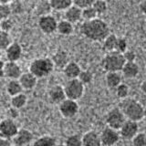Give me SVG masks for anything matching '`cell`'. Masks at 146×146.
I'll use <instances>...</instances> for the list:
<instances>
[{
	"label": "cell",
	"mask_w": 146,
	"mask_h": 146,
	"mask_svg": "<svg viewBox=\"0 0 146 146\" xmlns=\"http://www.w3.org/2000/svg\"><path fill=\"white\" fill-rule=\"evenodd\" d=\"M22 91L23 88L18 80H10L7 84V92L11 97L22 93Z\"/></svg>",
	"instance_id": "cell-25"
},
{
	"label": "cell",
	"mask_w": 146,
	"mask_h": 146,
	"mask_svg": "<svg viewBox=\"0 0 146 146\" xmlns=\"http://www.w3.org/2000/svg\"><path fill=\"white\" fill-rule=\"evenodd\" d=\"M55 68L54 63L49 58H35L29 65V72L35 75L38 79L49 76Z\"/></svg>",
	"instance_id": "cell-3"
},
{
	"label": "cell",
	"mask_w": 146,
	"mask_h": 146,
	"mask_svg": "<svg viewBox=\"0 0 146 146\" xmlns=\"http://www.w3.org/2000/svg\"><path fill=\"white\" fill-rule=\"evenodd\" d=\"M58 111L64 118L70 119L76 116V114L79 112V104L77 100L65 99L58 104Z\"/></svg>",
	"instance_id": "cell-8"
},
{
	"label": "cell",
	"mask_w": 146,
	"mask_h": 146,
	"mask_svg": "<svg viewBox=\"0 0 146 146\" xmlns=\"http://www.w3.org/2000/svg\"><path fill=\"white\" fill-rule=\"evenodd\" d=\"M56 139L49 135H43L36 139L33 146H55L56 145Z\"/></svg>",
	"instance_id": "cell-28"
},
{
	"label": "cell",
	"mask_w": 146,
	"mask_h": 146,
	"mask_svg": "<svg viewBox=\"0 0 146 146\" xmlns=\"http://www.w3.org/2000/svg\"><path fill=\"white\" fill-rule=\"evenodd\" d=\"M99 16L97 12L95 11V9L93 7H88L82 9V19L84 21H89V20H92L97 18Z\"/></svg>",
	"instance_id": "cell-30"
},
{
	"label": "cell",
	"mask_w": 146,
	"mask_h": 146,
	"mask_svg": "<svg viewBox=\"0 0 146 146\" xmlns=\"http://www.w3.org/2000/svg\"><path fill=\"white\" fill-rule=\"evenodd\" d=\"M14 0H0V4H10Z\"/></svg>",
	"instance_id": "cell-47"
},
{
	"label": "cell",
	"mask_w": 146,
	"mask_h": 146,
	"mask_svg": "<svg viewBox=\"0 0 146 146\" xmlns=\"http://www.w3.org/2000/svg\"><path fill=\"white\" fill-rule=\"evenodd\" d=\"M0 24H1V30L5 32H10L14 27V23L9 17L0 20Z\"/></svg>",
	"instance_id": "cell-39"
},
{
	"label": "cell",
	"mask_w": 146,
	"mask_h": 146,
	"mask_svg": "<svg viewBox=\"0 0 146 146\" xmlns=\"http://www.w3.org/2000/svg\"><path fill=\"white\" fill-rule=\"evenodd\" d=\"M66 146H82V136L80 134H71L65 140Z\"/></svg>",
	"instance_id": "cell-31"
},
{
	"label": "cell",
	"mask_w": 146,
	"mask_h": 146,
	"mask_svg": "<svg viewBox=\"0 0 146 146\" xmlns=\"http://www.w3.org/2000/svg\"><path fill=\"white\" fill-rule=\"evenodd\" d=\"M8 118L9 119H12V120H15L16 118H17L19 116V112H18V110L16 109V108H13L11 107L10 109L8 110Z\"/></svg>",
	"instance_id": "cell-43"
},
{
	"label": "cell",
	"mask_w": 146,
	"mask_h": 146,
	"mask_svg": "<svg viewBox=\"0 0 146 146\" xmlns=\"http://www.w3.org/2000/svg\"><path fill=\"white\" fill-rule=\"evenodd\" d=\"M139 9H140V11L143 14V15L146 16V0H143V1L140 3Z\"/></svg>",
	"instance_id": "cell-44"
},
{
	"label": "cell",
	"mask_w": 146,
	"mask_h": 146,
	"mask_svg": "<svg viewBox=\"0 0 146 146\" xmlns=\"http://www.w3.org/2000/svg\"><path fill=\"white\" fill-rule=\"evenodd\" d=\"M12 15L9 4H0V20L8 18Z\"/></svg>",
	"instance_id": "cell-37"
},
{
	"label": "cell",
	"mask_w": 146,
	"mask_h": 146,
	"mask_svg": "<svg viewBox=\"0 0 146 146\" xmlns=\"http://www.w3.org/2000/svg\"><path fill=\"white\" fill-rule=\"evenodd\" d=\"M145 23H146V17H145Z\"/></svg>",
	"instance_id": "cell-55"
},
{
	"label": "cell",
	"mask_w": 146,
	"mask_h": 146,
	"mask_svg": "<svg viewBox=\"0 0 146 146\" xmlns=\"http://www.w3.org/2000/svg\"><path fill=\"white\" fill-rule=\"evenodd\" d=\"M117 39L118 36L114 34L110 33L107 38L103 40V49L108 52L116 51V45H117Z\"/></svg>",
	"instance_id": "cell-26"
},
{
	"label": "cell",
	"mask_w": 146,
	"mask_h": 146,
	"mask_svg": "<svg viewBox=\"0 0 146 146\" xmlns=\"http://www.w3.org/2000/svg\"><path fill=\"white\" fill-rule=\"evenodd\" d=\"M9 6H10L11 13L15 14V15H17V14H21L24 11V6H23V4L19 0H14L13 2L9 4Z\"/></svg>",
	"instance_id": "cell-36"
},
{
	"label": "cell",
	"mask_w": 146,
	"mask_h": 146,
	"mask_svg": "<svg viewBox=\"0 0 146 146\" xmlns=\"http://www.w3.org/2000/svg\"><path fill=\"white\" fill-rule=\"evenodd\" d=\"M129 87H128L127 84L125 83H121L119 86H117L115 88V91H116V95L118 98H120L121 100L126 99L128 97V94H129Z\"/></svg>",
	"instance_id": "cell-33"
},
{
	"label": "cell",
	"mask_w": 146,
	"mask_h": 146,
	"mask_svg": "<svg viewBox=\"0 0 146 146\" xmlns=\"http://www.w3.org/2000/svg\"><path fill=\"white\" fill-rule=\"evenodd\" d=\"M92 7L95 9V11L97 12L98 16L103 15L108 9V5L106 0H95Z\"/></svg>",
	"instance_id": "cell-32"
},
{
	"label": "cell",
	"mask_w": 146,
	"mask_h": 146,
	"mask_svg": "<svg viewBox=\"0 0 146 146\" xmlns=\"http://www.w3.org/2000/svg\"><path fill=\"white\" fill-rule=\"evenodd\" d=\"M38 80V78L29 71L22 73V75L20 76L19 79H18L23 90H33L36 86Z\"/></svg>",
	"instance_id": "cell-17"
},
{
	"label": "cell",
	"mask_w": 146,
	"mask_h": 146,
	"mask_svg": "<svg viewBox=\"0 0 146 146\" xmlns=\"http://www.w3.org/2000/svg\"><path fill=\"white\" fill-rule=\"evenodd\" d=\"M13 43L12 36L9 34V32L1 31L0 32V50L5 51L9 46Z\"/></svg>",
	"instance_id": "cell-29"
},
{
	"label": "cell",
	"mask_w": 146,
	"mask_h": 146,
	"mask_svg": "<svg viewBox=\"0 0 146 146\" xmlns=\"http://www.w3.org/2000/svg\"><path fill=\"white\" fill-rule=\"evenodd\" d=\"M95 2V0H73V5L83 9L85 7H91Z\"/></svg>",
	"instance_id": "cell-41"
},
{
	"label": "cell",
	"mask_w": 146,
	"mask_h": 146,
	"mask_svg": "<svg viewBox=\"0 0 146 146\" xmlns=\"http://www.w3.org/2000/svg\"><path fill=\"white\" fill-rule=\"evenodd\" d=\"M27 102V95L23 92L11 97V102H10L11 107L16 108L17 110L25 107Z\"/></svg>",
	"instance_id": "cell-27"
},
{
	"label": "cell",
	"mask_w": 146,
	"mask_h": 146,
	"mask_svg": "<svg viewBox=\"0 0 146 146\" xmlns=\"http://www.w3.org/2000/svg\"><path fill=\"white\" fill-rule=\"evenodd\" d=\"M144 133H145V135H146V128H145V131H144Z\"/></svg>",
	"instance_id": "cell-53"
},
{
	"label": "cell",
	"mask_w": 146,
	"mask_h": 146,
	"mask_svg": "<svg viewBox=\"0 0 146 146\" xmlns=\"http://www.w3.org/2000/svg\"><path fill=\"white\" fill-rule=\"evenodd\" d=\"M0 146H12V144L10 143V140L0 137Z\"/></svg>",
	"instance_id": "cell-45"
},
{
	"label": "cell",
	"mask_w": 146,
	"mask_h": 146,
	"mask_svg": "<svg viewBox=\"0 0 146 146\" xmlns=\"http://www.w3.org/2000/svg\"><path fill=\"white\" fill-rule=\"evenodd\" d=\"M73 31H74V27H73V24H71L70 22H68L65 19L58 22L57 32L59 35L70 36L73 33Z\"/></svg>",
	"instance_id": "cell-23"
},
{
	"label": "cell",
	"mask_w": 146,
	"mask_h": 146,
	"mask_svg": "<svg viewBox=\"0 0 146 146\" xmlns=\"http://www.w3.org/2000/svg\"><path fill=\"white\" fill-rule=\"evenodd\" d=\"M121 111L124 114L126 120L139 121L141 119H143L144 108L139 102H137L134 99H123Z\"/></svg>",
	"instance_id": "cell-2"
},
{
	"label": "cell",
	"mask_w": 146,
	"mask_h": 146,
	"mask_svg": "<svg viewBox=\"0 0 146 146\" xmlns=\"http://www.w3.org/2000/svg\"><path fill=\"white\" fill-rule=\"evenodd\" d=\"M22 70L17 62L7 61L4 67V75L6 78L10 80H18L22 75Z\"/></svg>",
	"instance_id": "cell-12"
},
{
	"label": "cell",
	"mask_w": 146,
	"mask_h": 146,
	"mask_svg": "<svg viewBox=\"0 0 146 146\" xmlns=\"http://www.w3.org/2000/svg\"><path fill=\"white\" fill-rule=\"evenodd\" d=\"M143 119H144L145 121H146V107L144 108V111H143Z\"/></svg>",
	"instance_id": "cell-49"
},
{
	"label": "cell",
	"mask_w": 146,
	"mask_h": 146,
	"mask_svg": "<svg viewBox=\"0 0 146 146\" xmlns=\"http://www.w3.org/2000/svg\"><path fill=\"white\" fill-rule=\"evenodd\" d=\"M5 51H6V57L7 61L17 62V60H19L21 58L23 54L21 45L17 42H13Z\"/></svg>",
	"instance_id": "cell-15"
},
{
	"label": "cell",
	"mask_w": 146,
	"mask_h": 146,
	"mask_svg": "<svg viewBox=\"0 0 146 146\" xmlns=\"http://www.w3.org/2000/svg\"><path fill=\"white\" fill-rule=\"evenodd\" d=\"M78 79H79L84 85L90 84L93 80V74L90 70H81Z\"/></svg>",
	"instance_id": "cell-35"
},
{
	"label": "cell",
	"mask_w": 146,
	"mask_h": 146,
	"mask_svg": "<svg viewBox=\"0 0 146 146\" xmlns=\"http://www.w3.org/2000/svg\"><path fill=\"white\" fill-rule=\"evenodd\" d=\"M12 140L16 146H27L33 141V133L27 129H19Z\"/></svg>",
	"instance_id": "cell-13"
},
{
	"label": "cell",
	"mask_w": 146,
	"mask_h": 146,
	"mask_svg": "<svg viewBox=\"0 0 146 146\" xmlns=\"http://www.w3.org/2000/svg\"><path fill=\"white\" fill-rule=\"evenodd\" d=\"M80 34L91 41H103L110 34V27L104 20L95 18L92 20L83 21L80 27Z\"/></svg>",
	"instance_id": "cell-1"
},
{
	"label": "cell",
	"mask_w": 146,
	"mask_h": 146,
	"mask_svg": "<svg viewBox=\"0 0 146 146\" xmlns=\"http://www.w3.org/2000/svg\"><path fill=\"white\" fill-rule=\"evenodd\" d=\"M81 72V68L77 62L70 61L63 68V73L68 80L78 79Z\"/></svg>",
	"instance_id": "cell-20"
},
{
	"label": "cell",
	"mask_w": 146,
	"mask_h": 146,
	"mask_svg": "<svg viewBox=\"0 0 146 146\" xmlns=\"http://www.w3.org/2000/svg\"><path fill=\"white\" fill-rule=\"evenodd\" d=\"M145 74H146V66H145Z\"/></svg>",
	"instance_id": "cell-54"
},
{
	"label": "cell",
	"mask_w": 146,
	"mask_h": 146,
	"mask_svg": "<svg viewBox=\"0 0 146 146\" xmlns=\"http://www.w3.org/2000/svg\"><path fill=\"white\" fill-rule=\"evenodd\" d=\"M52 61L54 63L55 68H64L67 64L70 62V57L68 54L65 50H58V51L53 55L51 58Z\"/></svg>",
	"instance_id": "cell-19"
},
{
	"label": "cell",
	"mask_w": 146,
	"mask_h": 146,
	"mask_svg": "<svg viewBox=\"0 0 146 146\" xmlns=\"http://www.w3.org/2000/svg\"><path fill=\"white\" fill-rule=\"evenodd\" d=\"M12 146H16V145H14V144H12Z\"/></svg>",
	"instance_id": "cell-56"
},
{
	"label": "cell",
	"mask_w": 146,
	"mask_h": 146,
	"mask_svg": "<svg viewBox=\"0 0 146 146\" xmlns=\"http://www.w3.org/2000/svg\"><path fill=\"white\" fill-rule=\"evenodd\" d=\"M38 25L39 29L42 31L44 34L50 35L57 31L58 21L53 16L48 14V15L39 17Z\"/></svg>",
	"instance_id": "cell-9"
},
{
	"label": "cell",
	"mask_w": 146,
	"mask_h": 146,
	"mask_svg": "<svg viewBox=\"0 0 146 146\" xmlns=\"http://www.w3.org/2000/svg\"><path fill=\"white\" fill-rule=\"evenodd\" d=\"M125 121L126 118L124 114L119 108L111 109L106 115V123L108 124V127L117 131L121 129Z\"/></svg>",
	"instance_id": "cell-6"
},
{
	"label": "cell",
	"mask_w": 146,
	"mask_h": 146,
	"mask_svg": "<svg viewBox=\"0 0 146 146\" xmlns=\"http://www.w3.org/2000/svg\"><path fill=\"white\" fill-rule=\"evenodd\" d=\"M128 50V42L125 38H118L117 45H116V51L120 53H124Z\"/></svg>",
	"instance_id": "cell-38"
},
{
	"label": "cell",
	"mask_w": 146,
	"mask_h": 146,
	"mask_svg": "<svg viewBox=\"0 0 146 146\" xmlns=\"http://www.w3.org/2000/svg\"><path fill=\"white\" fill-rule=\"evenodd\" d=\"M82 146H102L100 136L93 131L86 132L82 136Z\"/></svg>",
	"instance_id": "cell-18"
},
{
	"label": "cell",
	"mask_w": 146,
	"mask_h": 146,
	"mask_svg": "<svg viewBox=\"0 0 146 146\" xmlns=\"http://www.w3.org/2000/svg\"><path fill=\"white\" fill-rule=\"evenodd\" d=\"M140 88H141V92L146 95V80H144L143 82H141V86H140Z\"/></svg>",
	"instance_id": "cell-46"
},
{
	"label": "cell",
	"mask_w": 146,
	"mask_h": 146,
	"mask_svg": "<svg viewBox=\"0 0 146 146\" xmlns=\"http://www.w3.org/2000/svg\"><path fill=\"white\" fill-rule=\"evenodd\" d=\"M63 88L66 98L73 100H80L83 96L85 91V85L79 79L68 80Z\"/></svg>",
	"instance_id": "cell-5"
},
{
	"label": "cell",
	"mask_w": 146,
	"mask_h": 146,
	"mask_svg": "<svg viewBox=\"0 0 146 146\" xmlns=\"http://www.w3.org/2000/svg\"><path fill=\"white\" fill-rule=\"evenodd\" d=\"M100 136L102 143L105 146H113L120 140V134L118 133L117 130L111 129L110 127L105 128Z\"/></svg>",
	"instance_id": "cell-10"
},
{
	"label": "cell",
	"mask_w": 146,
	"mask_h": 146,
	"mask_svg": "<svg viewBox=\"0 0 146 146\" xmlns=\"http://www.w3.org/2000/svg\"><path fill=\"white\" fill-rule=\"evenodd\" d=\"M122 75L124 76L126 79H134L138 76L140 72V68L135 61L132 62H125L124 66H123L122 70Z\"/></svg>",
	"instance_id": "cell-21"
},
{
	"label": "cell",
	"mask_w": 146,
	"mask_h": 146,
	"mask_svg": "<svg viewBox=\"0 0 146 146\" xmlns=\"http://www.w3.org/2000/svg\"><path fill=\"white\" fill-rule=\"evenodd\" d=\"M123 57H124L126 62H132V61H135V59H136V53L133 50L128 49L123 53Z\"/></svg>",
	"instance_id": "cell-42"
},
{
	"label": "cell",
	"mask_w": 146,
	"mask_h": 146,
	"mask_svg": "<svg viewBox=\"0 0 146 146\" xmlns=\"http://www.w3.org/2000/svg\"><path fill=\"white\" fill-rule=\"evenodd\" d=\"M2 30H1V24H0V32H1Z\"/></svg>",
	"instance_id": "cell-52"
},
{
	"label": "cell",
	"mask_w": 146,
	"mask_h": 146,
	"mask_svg": "<svg viewBox=\"0 0 146 146\" xmlns=\"http://www.w3.org/2000/svg\"><path fill=\"white\" fill-rule=\"evenodd\" d=\"M1 56H2V51L0 50V59H1Z\"/></svg>",
	"instance_id": "cell-51"
},
{
	"label": "cell",
	"mask_w": 146,
	"mask_h": 146,
	"mask_svg": "<svg viewBox=\"0 0 146 146\" xmlns=\"http://www.w3.org/2000/svg\"><path fill=\"white\" fill-rule=\"evenodd\" d=\"M131 140L133 146H146V135L144 132H138Z\"/></svg>",
	"instance_id": "cell-34"
},
{
	"label": "cell",
	"mask_w": 146,
	"mask_h": 146,
	"mask_svg": "<svg viewBox=\"0 0 146 146\" xmlns=\"http://www.w3.org/2000/svg\"><path fill=\"white\" fill-rule=\"evenodd\" d=\"M18 127L15 121L12 119H4L3 121H0V137L5 139L11 140L18 131Z\"/></svg>",
	"instance_id": "cell-7"
},
{
	"label": "cell",
	"mask_w": 146,
	"mask_h": 146,
	"mask_svg": "<svg viewBox=\"0 0 146 146\" xmlns=\"http://www.w3.org/2000/svg\"><path fill=\"white\" fill-rule=\"evenodd\" d=\"M49 5L53 10L65 11L73 5V0H48Z\"/></svg>",
	"instance_id": "cell-24"
},
{
	"label": "cell",
	"mask_w": 146,
	"mask_h": 146,
	"mask_svg": "<svg viewBox=\"0 0 146 146\" xmlns=\"http://www.w3.org/2000/svg\"><path fill=\"white\" fill-rule=\"evenodd\" d=\"M51 7H50L49 2L46 1V2H42L39 6H38V10L39 11V17L41 16H45V15H48L49 11L51 10Z\"/></svg>",
	"instance_id": "cell-40"
},
{
	"label": "cell",
	"mask_w": 146,
	"mask_h": 146,
	"mask_svg": "<svg viewBox=\"0 0 146 146\" xmlns=\"http://www.w3.org/2000/svg\"><path fill=\"white\" fill-rule=\"evenodd\" d=\"M105 81L109 88L115 89L121 83V76L119 72H107Z\"/></svg>",
	"instance_id": "cell-22"
},
{
	"label": "cell",
	"mask_w": 146,
	"mask_h": 146,
	"mask_svg": "<svg viewBox=\"0 0 146 146\" xmlns=\"http://www.w3.org/2000/svg\"><path fill=\"white\" fill-rule=\"evenodd\" d=\"M4 77H5V75H4V68H0V80H1Z\"/></svg>",
	"instance_id": "cell-48"
},
{
	"label": "cell",
	"mask_w": 146,
	"mask_h": 146,
	"mask_svg": "<svg viewBox=\"0 0 146 146\" xmlns=\"http://www.w3.org/2000/svg\"><path fill=\"white\" fill-rule=\"evenodd\" d=\"M55 146H66V145H65V143H56Z\"/></svg>",
	"instance_id": "cell-50"
},
{
	"label": "cell",
	"mask_w": 146,
	"mask_h": 146,
	"mask_svg": "<svg viewBox=\"0 0 146 146\" xmlns=\"http://www.w3.org/2000/svg\"><path fill=\"white\" fill-rule=\"evenodd\" d=\"M48 99L50 102L54 104H59L66 98L64 88L60 85H55L49 89L48 90Z\"/></svg>",
	"instance_id": "cell-16"
},
{
	"label": "cell",
	"mask_w": 146,
	"mask_h": 146,
	"mask_svg": "<svg viewBox=\"0 0 146 146\" xmlns=\"http://www.w3.org/2000/svg\"><path fill=\"white\" fill-rule=\"evenodd\" d=\"M138 130H139V126L137 121L126 120L124 123L122 124V126L121 127L120 131L122 138H124L126 140H131L138 133Z\"/></svg>",
	"instance_id": "cell-11"
},
{
	"label": "cell",
	"mask_w": 146,
	"mask_h": 146,
	"mask_svg": "<svg viewBox=\"0 0 146 146\" xmlns=\"http://www.w3.org/2000/svg\"><path fill=\"white\" fill-rule=\"evenodd\" d=\"M64 19L70 22L73 25L77 24L82 19V9L75 5H72L64 11Z\"/></svg>",
	"instance_id": "cell-14"
},
{
	"label": "cell",
	"mask_w": 146,
	"mask_h": 146,
	"mask_svg": "<svg viewBox=\"0 0 146 146\" xmlns=\"http://www.w3.org/2000/svg\"><path fill=\"white\" fill-rule=\"evenodd\" d=\"M125 62L122 53L111 51L105 55L102 61V66L106 72H119L121 71Z\"/></svg>",
	"instance_id": "cell-4"
}]
</instances>
